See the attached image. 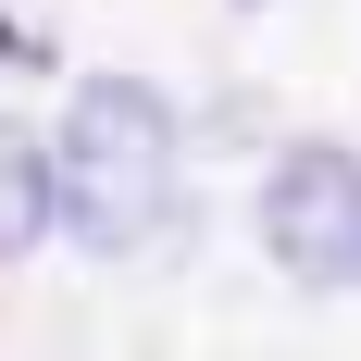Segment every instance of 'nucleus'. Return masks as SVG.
<instances>
[{
  "instance_id": "f03ea898",
  "label": "nucleus",
  "mask_w": 361,
  "mask_h": 361,
  "mask_svg": "<svg viewBox=\"0 0 361 361\" xmlns=\"http://www.w3.org/2000/svg\"><path fill=\"white\" fill-rule=\"evenodd\" d=\"M262 250L299 287H361V162L349 149H287L262 175Z\"/></svg>"
},
{
  "instance_id": "7ed1b4c3",
  "label": "nucleus",
  "mask_w": 361,
  "mask_h": 361,
  "mask_svg": "<svg viewBox=\"0 0 361 361\" xmlns=\"http://www.w3.org/2000/svg\"><path fill=\"white\" fill-rule=\"evenodd\" d=\"M50 224H63V175H50V137H37L25 112H0V262H25Z\"/></svg>"
},
{
  "instance_id": "f257e3e1",
  "label": "nucleus",
  "mask_w": 361,
  "mask_h": 361,
  "mask_svg": "<svg viewBox=\"0 0 361 361\" xmlns=\"http://www.w3.org/2000/svg\"><path fill=\"white\" fill-rule=\"evenodd\" d=\"M50 175H63V224H75L87 262L149 250L162 212H175V112L149 100L137 75H87L63 137H50Z\"/></svg>"
}]
</instances>
